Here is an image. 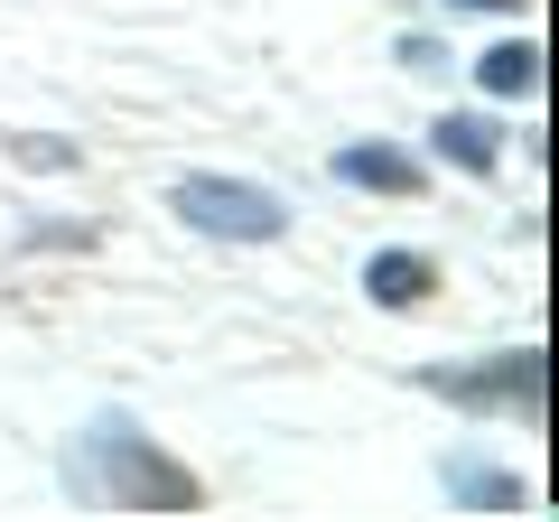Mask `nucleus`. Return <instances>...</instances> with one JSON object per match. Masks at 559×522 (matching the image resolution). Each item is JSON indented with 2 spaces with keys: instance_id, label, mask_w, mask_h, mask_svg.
Instances as JSON below:
<instances>
[{
  "instance_id": "f257e3e1",
  "label": "nucleus",
  "mask_w": 559,
  "mask_h": 522,
  "mask_svg": "<svg viewBox=\"0 0 559 522\" xmlns=\"http://www.w3.org/2000/svg\"><path fill=\"white\" fill-rule=\"evenodd\" d=\"M94 466H103V503H121V513H197L205 503V485L187 476L168 448H150L131 420L94 429Z\"/></svg>"
},
{
  "instance_id": "f03ea898",
  "label": "nucleus",
  "mask_w": 559,
  "mask_h": 522,
  "mask_svg": "<svg viewBox=\"0 0 559 522\" xmlns=\"http://www.w3.org/2000/svg\"><path fill=\"white\" fill-rule=\"evenodd\" d=\"M168 215H178L187 234H215V242H280L289 234L280 197L252 187V178H178L168 187Z\"/></svg>"
},
{
  "instance_id": "7ed1b4c3",
  "label": "nucleus",
  "mask_w": 559,
  "mask_h": 522,
  "mask_svg": "<svg viewBox=\"0 0 559 522\" xmlns=\"http://www.w3.org/2000/svg\"><path fill=\"white\" fill-rule=\"evenodd\" d=\"M429 392H448L457 411H513V420H540L550 402V355L522 345V355H485V364H439V373H419Z\"/></svg>"
},
{
  "instance_id": "20e7f679",
  "label": "nucleus",
  "mask_w": 559,
  "mask_h": 522,
  "mask_svg": "<svg viewBox=\"0 0 559 522\" xmlns=\"http://www.w3.org/2000/svg\"><path fill=\"white\" fill-rule=\"evenodd\" d=\"M364 289H373V308H419L439 289V261L429 252H373L364 261Z\"/></svg>"
},
{
  "instance_id": "39448f33",
  "label": "nucleus",
  "mask_w": 559,
  "mask_h": 522,
  "mask_svg": "<svg viewBox=\"0 0 559 522\" xmlns=\"http://www.w3.org/2000/svg\"><path fill=\"white\" fill-rule=\"evenodd\" d=\"M429 150L457 159L466 178H495V168H503V131H495V121H476V112H448L439 131H429Z\"/></svg>"
},
{
  "instance_id": "423d86ee",
  "label": "nucleus",
  "mask_w": 559,
  "mask_h": 522,
  "mask_svg": "<svg viewBox=\"0 0 559 522\" xmlns=\"http://www.w3.org/2000/svg\"><path fill=\"white\" fill-rule=\"evenodd\" d=\"M476 84H485L495 103H532V94H540V47H532V38L485 47V57H476Z\"/></svg>"
},
{
  "instance_id": "0eeeda50",
  "label": "nucleus",
  "mask_w": 559,
  "mask_h": 522,
  "mask_svg": "<svg viewBox=\"0 0 559 522\" xmlns=\"http://www.w3.org/2000/svg\"><path fill=\"white\" fill-rule=\"evenodd\" d=\"M336 178L345 187H382V197H419V159H401V150H382V141L336 150Z\"/></svg>"
},
{
  "instance_id": "6e6552de",
  "label": "nucleus",
  "mask_w": 559,
  "mask_h": 522,
  "mask_svg": "<svg viewBox=\"0 0 559 522\" xmlns=\"http://www.w3.org/2000/svg\"><path fill=\"white\" fill-rule=\"evenodd\" d=\"M448 485H457L466 503H485V513H522V503H532L513 476H485V466H448Z\"/></svg>"
},
{
  "instance_id": "1a4fd4ad",
  "label": "nucleus",
  "mask_w": 559,
  "mask_h": 522,
  "mask_svg": "<svg viewBox=\"0 0 559 522\" xmlns=\"http://www.w3.org/2000/svg\"><path fill=\"white\" fill-rule=\"evenodd\" d=\"M448 10H532V0H448Z\"/></svg>"
}]
</instances>
